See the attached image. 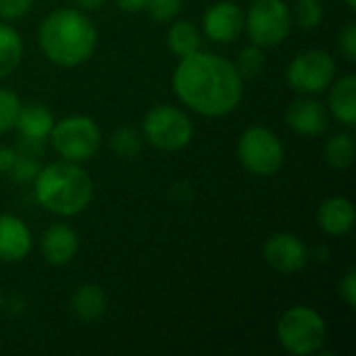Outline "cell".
<instances>
[{"instance_id": "24", "label": "cell", "mask_w": 356, "mask_h": 356, "mask_svg": "<svg viewBox=\"0 0 356 356\" xmlns=\"http://www.w3.org/2000/svg\"><path fill=\"white\" fill-rule=\"evenodd\" d=\"M292 23H296L300 29H315L323 21V2L321 0H296L290 8Z\"/></svg>"}, {"instance_id": "2", "label": "cell", "mask_w": 356, "mask_h": 356, "mask_svg": "<svg viewBox=\"0 0 356 356\" xmlns=\"http://www.w3.org/2000/svg\"><path fill=\"white\" fill-rule=\"evenodd\" d=\"M42 54L58 67H79L88 63L98 46V31L92 19L73 6L50 10L38 27Z\"/></svg>"}, {"instance_id": "1", "label": "cell", "mask_w": 356, "mask_h": 356, "mask_svg": "<svg viewBox=\"0 0 356 356\" xmlns=\"http://www.w3.org/2000/svg\"><path fill=\"white\" fill-rule=\"evenodd\" d=\"M171 83L184 106L209 119L234 113L244 98V79L234 60L215 52L198 50L179 58Z\"/></svg>"}, {"instance_id": "21", "label": "cell", "mask_w": 356, "mask_h": 356, "mask_svg": "<svg viewBox=\"0 0 356 356\" xmlns=\"http://www.w3.org/2000/svg\"><path fill=\"white\" fill-rule=\"evenodd\" d=\"M356 142L355 136L350 131H338L334 134L323 150V156L327 161V165L336 171H346L353 163H355Z\"/></svg>"}, {"instance_id": "26", "label": "cell", "mask_w": 356, "mask_h": 356, "mask_svg": "<svg viewBox=\"0 0 356 356\" xmlns=\"http://www.w3.org/2000/svg\"><path fill=\"white\" fill-rule=\"evenodd\" d=\"M40 171V161L38 156H31V154H23V152H17V161L10 169V177L17 181V184H29L35 179Z\"/></svg>"}, {"instance_id": "15", "label": "cell", "mask_w": 356, "mask_h": 356, "mask_svg": "<svg viewBox=\"0 0 356 356\" xmlns=\"http://www.w3.org/2000/svg\"><path fill=\"white\" fill-rule=\"evenodd\" d=\"M355 204L346 196H330L317 209V223L327 236H346L355 227Z\"/></svg>"}, {"instance_id": "19", "label": "cell", "mask_w": 356, "mask_h": 356, "mask_svg": "<svg viewBox=\"0 0 356 356\" xmlns=\"http://www.w3.org/2000/svg\"><path fill=\"white\" fill-rule=\"evenodd\" d=\"M200 44H202V35L192 21H186V19L171 21L169 31H167V46L177 58L198 52Z\"/></svg>"}, {"instance_id": "13", "label": "cell", "mask_w": 356, "mask_h": 356, "mask_svg": "<svg viewBox=\"0 0 356 356\" xmlns=\"http://www.w3.org/2000/svg\"><path fill=\"white\" fill-rule=\"evenodd\" d=\"M42 257L54 267L69 265L79 250V236L67 223H52L44 229L40 240Z\"/></svg>"}, {"instance_id": "32", "label": "cell", "mask_w": 356, "mask_h": 356, "mask_svg": "<svg viewBox=\"0 0 356 356\" xmlns=\"http://www.w3.org/2000/svg\"><path fill=\"white\" fill-rule=\"evenodd\" d=\"M115 2L123 13H142L146 10L150 0H115Z\"/></svg>"}, {"instance_id": "5", "label": "cell", "mask_w": 356, "mask_h": 356, "mask_svg": "<svg viewBox=\"0 0 356 356\" xmlns=\"http://www.w3.org/2000/svg\"><path fill=\"white\" fill-rule=\"evenodd\" d=\"M50 146L63 161L86 163L96 156L102 146V131L88 115H69L54 121L48 136Z\"/></svg>"}, {"instance_id": "33", "label": "cell", "mask_w": 356, "mask_h": 356, "mask_svg": "<svg viewBox=\"0 0 356 356\" xmlns=\"http://www.w3.org/2000/svg\"><path fill=\"white\" fill-rule=\"evenodd\" d=\"M104 2H106V0H75L77 8H79V10H83V13L98 10V8H102V6H104Z\"/></svg>"}, {"instance_id": "29", "label": "cell", "mask_w": 356, "mask_h": 356, "mask_svg": "<svg viewBox=\"0 0 356 356\" xmlns=\"http://www.w3.org/2000/svg\"><path fill=\"white\" fill-rule=\"evenodd\" d=\"M35 0H0V19L2 21H17L23 19L31 8Z\"/></svg>"}, {"instance_id": "11", "label": "cell", "mask_w": 356, "mask_h": 356, "mask_svg": "<svg viewBox=\"0 0 356 356\" xmlns=\"http://www.w3.org/2000/svg\"><path fill=\"white\" fill-rule=\"evenodd\" d=\"M202 31L217 44H232L244 31V10L232 0H219L204 10Z\"/></svg>"}, {"instance_id": "10", "label": "cell", "mask_w": 356, "mask_h": 356, "mask_svg": "<svg viewBox=\"0 0 356 356\" xmlns=\"http://www.w3.org/2000/svg\"><path fill=\"white\" fill-rule=\"evenodd\" d=\"M263 257L273 271L284 275L298 273L309 263V250L305 242L290 232L273 234L263 246Z\"/></svg>"}, {"instance_id": "20", "label": "cell", "mask_w": 356, "mask_h": 356, "mask_svg": "<svg viewBox=\"0 0 356 356\" xmlns=\"http://www.w3.org/2000/svg\"><path fill=\"white\" fill-rule=\"evenodd\" d=\"M23 58L21 33L8 23L0 21V79L13 75Z\"/></svg>"}, {"instance_id": "27", "label": "cell", "mask_w": 356, "mask_h": 356, "mask_svg": "<svg viewBox=\"0 0 356 356\" xmlns=\"http://www.w3.org/2000/svg\"><path fill=\"white\" fill-rule=\"evenodd\" d=\"M181 10V0H150L146 13L159 23H171Z\"/></svg>"}, {"instance_id": "12", "label": "cell", "mask_w": 356, "mask_h": 356, "mask_svg": "<svg viewBox=\"0 0 356 356\" xmlns=\"http://www.w3.org/2000/svg\"><path fill=\"white\" fill-rule=\"evenodd\" d=\"M286 123L292 131L305 138L321 136L330 125V113L323 102L315 96H300L290 102L286 111Z\"/></svg>"}, {"instance_id": "22", "label": "cell", "mask_w": 356, "mask_h": 356, "mask_svg": "<svg viewBox=\"0 0 356 356\" xmlns=\"http://www.w3.org/2000/svg\"><path fill=\"white\" fill-rule=\"evenodd\" d=\"M111 150L121 156V159H134L138 156V152L142 150V144H144V138L140 136V131H136L134 127L129 125H121L117 127L113 134H111Z\"/></svg>"}, {"instance_id": "3", "label": "cell", "mask_w": 356, "mask_h": 356, "mask_svg": "<svg viewBox=\"0 0 356 356\" xmlns=\"http://www.w3.org/2000/svg\"><path fill=\"white\" fill-rule=\"evenodd\" d=\"M31 184L40 207L56 217H75L83 213L94 198L90 173L79 163L63 159L40 167Z\"/></svg>"}, {"instance_id": "6", "label": "cell", "mask_w": 356, "mask_h": 356, "mask_svg": "<svg viewBox=\"0 0 356 356\" xmlns=\"http://www.w3.org/2000/svg\"><path fill=\"white\" fill-rule=\"evenodd\" d=\"M142 138L161 152H177L192 142L194 123L179 106L156 104L144 115Z\"/></svg>"}, {"instance_id": "16", "label": "cell", "mask_w": 356, "mask_h": 356, "mask_svg": "<svg viewBox=\"0 0 356 356\" xmlns=\"http://www.w3.org/2000/svg\"><path fill=\"white\" fill-rule=\"evenodd\" d=\"M54 115L52 111L42 102H23L15 129L19 131L21 140L31 142H48V136L54 127Z\"/></svg>"}, {"instance_id": "25", "label": "cell", "mask_w": 356, "mask_h": 356, "mask_svg": "<svg viewBox=\"0 0 356 356\" xmlns=\"http://www.w3.org/2000/svg\"><path fill=\"white\" fill-rule=\"evenodd\" d=\"M21 98L15 90L0 86V136L15 129L19 111H21Z\"/></svg>"}, {"instance_id": "23", "label": "cell", "mask_w": 356, "mask_h": 356, "mask_svg": "<svg viewBox=\"0 0 356 356\" xmlns=\"http://www.w3.org/2000/svg\"><path fill=\"white\" fill-rule=\"evenodd\" d=\"M265 63H267L265 60V48H259V46L250 44V46L240 50L234 65H236L238 73L242 75V79L246 81V79L259 77L265 71Z\"/></svg>"}, {"instance_id": "17", "label": "cell", "mask_w": 356, "mask_h": 356, "mask_svg": "<svg viewBox=\"0 0 356 356\" xmlns=\"http://www.w3.org/2000/svg\"><path fill=\"white\" fill-rule=\"evenodd\" d=\"M327 111L336 121L353 129L356 125V75L346 73L327 88Z\"/></svg>"}, {"instance_id": "31", "label": "cell", "mask_w": 356, "mask_h": 356, "mask_svg": "<svg viewBox=\"0 0 356 356\" xmlns=\"http://www.w3.org/2000/svg\"><path fill=\"white\" fill-rule=\"evenodd\" d=\"M17 161V148L13 146H0V173L8 175L13 165Z\"/></svg>"}, {"instance_id": "4", "label": "cell", "mask_w": 356, "mask_h": 356, "mask_svg": "<svg viewBox=\"0 0 356 356\" xmlns=\"http://www.w3.org/2000/svg\"><path fill=\"white\" fill-rule=\"evenodd\" d=\"M277 340L286 353L309 356L319 353L327 340V323L319 311L307 305H296L284 311L277 321Z\"/></svg>"}, {"instance_id": "8", "label": "cell", "mask_w": 356, "mask_h": 356, "mask_svg": "<svg viewBox=\"0 0 356 356\" xmlns=\"http://www.w3.org/2000/svg\"><path fill=\"white\" fill-rule=\"evenodd\" d=\"M336 58L323 48L300 50L286 69L288 86L300 96H319L336 79Z\"/></svg>"}, {"instance_id": "34", "label": "cell", "mask_w": 356, "mask_h": 356, "mask_svg": "<svg viewBox=\"0 0 356 356\" xmlns=\"http://www.w3.org/2000/svg\"><path fill=\"white\" fill-rule=\"evenodd\" d=\"M8 305H10V311H13V313H21V311L25 309V300H23L21 296H13V298L8 300Z\"/></svg>"}, {"instance_id": "28", "label": "cell", "mask_w": 356, "mask_h": 356, "mask_svg": "<svg viewBox=\"0 0 356 356\" xmlns=\"http://www.w3.org/2000/svg\"><path fill=\"white\" fill-rule=\"evenodd\" d=\"M338 48L342 52V56L348 63L356 60V23L355 21H346L344 27L338 33Z\"/></svg>"}, {"instance_id": "14", "label": "cell", "mask_w": 356, "mask_h": 356, "mask_svg": "<svg viewBox=\"0 0 356 356\" xmlns=\"http://www.w3.org/2000/svg\"><path fill=\"white\" fill-rule=\"evenodd\" d=\"M33 248L31 229L10 213H0V261L19 263Z\"/></svg>"}, {"instance_id": "9", "label": "cell", "mask_w": 356, "mask_h": 356, "mask_svg": "<svg viewBox=\"0 0 356 356\" xmlns=\"http://www.w3.org/2000/svg\"><path fill=\"white\" fill-rule=\"evenodd\" d=\"M238 159L248 173L271 177L284 165V144L269 127L250 125L238 140Z\"/></svg>"}, {"instance_id": "18", "label": "cell", "mask_w": 356, "mask_h": 356, "mask_svg": "<svg viewBox=\"0 0 356 356\" xmlns=\"http://www.w3.org/2000/svg\"><path fill=\"white\" fill-rule=\"evenodd\" d=\"M71 311L83 323H94L106 313V294L98 284H81L71 294Z\"/></svg>"}, {"instance_id": "7", "label": "cell", "mask_w": 356, "mask_h": 356, "mask_svg": "<svg viewBox=\"0 0 356 356\" xmlns=\"http://www.w3.org/2000/svg\"><path fill=\"white\" fill-rule=\"evenodd\" d=\"M292 13L286 0H252L244 13V31L250 44L275 48L292 31Z\"/></svg>"}, {"instance_id": "36", "label": "cell", "mask_w": 356, "mask_h": 356, "mask_svg": "<svg viewBox=\"0 0 356 356\" xmlns=\"http://www.w3.org/2000/svg\"><path fill=\"white\" fill-rule=\"evenodd\" d=\"M2 300H4V298H2V290H0V307H2Z\"/></svg>"}, {"instance_id": "30", "label": "cell", "mask_w": 356, "mask_h": 356, "mask_svg": "<svg viewBox=\"0 0 356 356\" xmlns=\"http://www.w3.org/2000/svg\"><path fill=\"white\" fill-rule=\"evenodd\" d=\"M338 290H340V296H342V300L346 302V307L348 309H355L356 307V269L355 267H350L346 273H344V277L340 280V284H338Z\"/></svg>"}, {"instance_id": "35", "label": "cell", "mask_w": 356, "mask_h": 356, "mask_svg": "<svg viewBox=\"0 0 356 356\" xmlns=\"http://www.w3.org/2000/svg\"><path fill=\"white\" fill-rule=\"evenodd\" d=\"M344 4H346V6H348L350 10H355V8H356V0H344Z\"/></svg>"}]
</instances>
